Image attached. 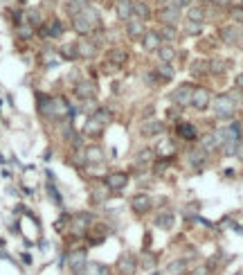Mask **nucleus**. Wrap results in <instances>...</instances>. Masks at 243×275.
Wrapping results in <instances>:
<instances>
[{
	"label": "nucleus",
	"mask_w": 243,
	"mask_h": 275,
	"mask_svg": "<svg viewBox=\"0 0 243 275\" xmlns=\"http://www.w3.org/2000/svg\"><path fill=\"white\" fill-rule=\"evenodd\" d=\"M36 108H39L41 118L50 120V122H61V120L72 118V115L77 113L68 104V99L45 95V93H36Z\"/></svg>",
	"instance_id": "f257e3e1"
},
{
	"label": "nucleus",
	"mask_w": 243,
	"mask_h": 275,
	"mask_svg": "<svg viewBox=\"0 0 243 275\" xmlns=\"http://www.w3.org/2000/svg\"><path fill=\"white\" fill-rule=\"evenodd\" d=\"M99 25H102V16L99 11L95 9L93 5L81 9L77 16H72V30L77 32L79 36H90L99 30Z\"/></svg>",
	"instance_id": "f03ea898"
},
{
	"label": "nucleus",
	"mask_w": 243,
	"mask_h": 275,
	"mask_svg": "<svg viewBox=\"0 0 243 275\" xmlns=\"http://www.w3.org/2000/svg\"><path fill=\"white\" fill-rule=\"evenodd\" d=\"M212 106H214V113L223 120L234 118V111H237V102H234V97L228 93L216 95V97L212 99Z\"/></svg>",
	"instance_id": "7ed1b4c3"
},
{
	"label": "nucleus",
	"mask_w": 243,
	"mask_h": 275,
	"mask_svg": "<svg viewBox=\"0 0 243 275\" xmlns=\"http://www.w3.org/2000/svg\"><path fill=\"white\" fill-rule=\"evenodd\" d=\"M93 223H95V216L90 214V212H77V214H72V219H70L72 235L77 237V239H81V237L93 228Z\"/></svg>",
	"instance_id": "20e7f679"
},
{
	"label": "nucleus",
	"mask_w": 243,
	"mask_h": 275,
	"mask_svg": "<svg viewBox=\"0 0 243 275\" xmlns=\"http://www.w3.org/2000/svg\"><path fill=\"white\" fill-rule=\"evenodd\" d=\"M74 95L77 99L86 102V99H95L99 95V86L95 79H79L77 84H74Z\"/></svg>",
	"instance_id": "39448f33"
},
{
	"label": "nucleus",
	"mask_w": 243,
	"mask_h": 275,
	"mask_svg": "<svg viewBox=\"0 0 243 275\" xmlns=\"http://www.w3.org/2000/svg\"><path fill=\"white\" fill-rule=\"evenodd\" d=\"M191 97H194V86H191L189 81H185V84L176 86V90L171 93V102H174L178 108L191 106Z\"/></svg>",
	"instance_id": "423d86ee"
},
{
	"label": "nucleus",
	"mask_w": 243,
	"mask_h": 275,
	"mask_svg": "<svg viewBox=\"0 0 243 275\" xmlns=\"http://www.w3.org/2000/svg\"><path fill=\"white\" fill-rule=\"evenodd\" d=\"M131 210L135 212L137 216L149 214V212L153 210V199H151L149 194H144V192H137V194H133V199H131Z\"/></svg>",
	"instance_id": "0eeeda50"
},
{
	"label": "nucleus",
	"mask_w": 243,
	"mask_h": 275,
	"mask_svg": "<svg viewBox=\"0 0 243 275\" xmlns=\"http://www.w3.org/2000/svg\"><path fill=\"white\" fill-rule=\"evenodd\" d=\"M99 52V43L95 39H90V36H83L81 41H77V54H79V59H95Z\"/></svg>",
	"instance_id": "6e6552de"
},
{
	"label": "nucleus",
	"mask_w": 243,
	"mask_h": 275,
	"mask_svg": "<svg viewBox=\"0 0 243 275\" xmlns=\"http://www.w3.org/2000/svg\"><path fill=\"white\" fill-rule=\"evenodd\" d=\"M104 185H106L113 194L124 192V190H126V185H128V174L126 172H111L106 178H104Z\"/></svg>",
	"instance_id": "1a4fd4ad"
},
{
	"label": "nucleus",
	"mask_w": 243,
	"mask_h": 275,
	"mask_svg": "<svg viewBox=\"0 0 243 275\" xmlns=\"http://www.w3.org/2000/svg\"><path fill=\"white\" fill-rule=\"evenodd\" d=\"M165 122H160V120H144V122L140 124V136L146 138V140H151V138H160L162 133H165Z\"/></svg>",
	"instance_id": "9d476101"
},
{
	"label": "nucleus",
	"mask_w": 243,
	"mask_h": 275,
	"mask_svg": "<svg viewBox=\"0 0 243 275\" xmlns=\"http://www.w3.org/2000/svg\"><path fill=\"white\" fill-rule=\"evenodd\" d=\"M81 153H83V162L90 165V167H95V165H104V160H106V153H104V149L99 147V144L83 147Z\"/></svg>",
	"instance_id": "9b49d317"
},
{
	"label": "nucleus",
	"mask_w": 243,
	"mask_h": 275,
	"mask_svg": "<svg viewBox=\"0 0 243 275\" xmlns=\"http://www.w3.org/2000/svg\"><path fill=\"white\" fill-rule=\"evenodd\" d=\"M209 104H212V93H209V88H205V86H194L191 106H194L196 111H205V108H209Z\"/></svg>",
	"instance_id": "f8f14e48"
},
{
	"label": "nucleus",
	"mask_w": 243,
	"mask_h": 275,
	"mask_svg": "<svg viewBox=\"0 0 243 275\" xmlns=\"http://www.w3.org/2000/svg\"><path fill=\"white\" fill-rule=\"evenodd\" d=\"M106 61L113 64L115 68H122V66L128 61V50L120 48V45H113V48L106 50Z\"/></svg>",
	"instance_id": "ddd939ff"
},
{
	"label": "nucleus",
	"mask_w": 243,
	"mask_h": 275,
	"mask_svg": "<svg viewBox=\"0 0 243 275\" xmlns=\"http://www.w3.org/2000/svg\"><path fill=\"white\" fill-rule=\"evenodd\" d=\"M176 136L182 138V140H187V142H194V140H198V127L191 122H178V127H176Z\"/></svg>",
	"instance_id": "4468645a"
},
{
	"label": "nucleus",
	"mask_w": 243,
	"mask_h": 275,
	"mask_svg": "<svg viewBox=\"0 0 243 275\" xmlns=\"http://www.w3.org/2000/svg\"><path fill=\"white\" fill-rule=\"evenodd\" d=\"M111 197H113V192L108 190L104 183H97V185L90 187V203H93V206H102V203H106Z\"/></svg>",
	"instance_id": "2eb2a0df"
},
{
	"label": "nucleus",
	"mask_w": 243,
	"mask_h": 275,
	"mask_svg": "<svg viewBox=\"0 0 243 275\" xmlns=\"http://www.w3.org/2000/svg\"><path fill=\"white\" fill-rule=\"evenodd\" d=\"M137 257H133V255H122L120 260H117V271H120V275H135L137 273Z\"/></svg>",
	"instance_id": "dca6fc26"
},
{
	"label": "nucleus",
	"mask_w": 243,
	"mask_h": 275,
	"mask_svg": "<svg viewBox=\"0 0 243 275\" xmlns=\"http://www.w3.org/2000/svg\"><path fill=\"white\" fill-rule=\"evenodd\" d=\"M162 45V36L160 32L156 30H146V34L142 36V48L146 50V52H158Z\"/></svg>",
	"instance_id": "f3484780"
},
{
	"label": "nucleus",
	"mask_w": 243,
	"mask_h": 275,
	"mask_svg": "<svg viewBox=\"0 0 243 275\" xmlns=\"http://www.w3.org/2000/svg\"><path fill=\"white\" fill-rule=\"evenodd\" d=\"M180 9H176L174 5H165L160 11H158V18H160L162 25H178L180 23Z\"/></svg>",
	"instance_id": "a211bd4d"
},
{
	"label": "nucleus",
	"mask_w": 243,
	"mask_h": 275,
	"mask_svg": "<svg viewBox=\"0 0 243 275\" xmlns=\"http://www.w3.org/2000/svg\"><path fill=\"white\" fill-rule=\"evenodd\" d=\"M146 34V25H144V20H140V18H131L126 23V36L131 41H142V36Z\"/></svg>",
	"instance_id": "6ab92c4d"
},
{
	"label": "nucleus",
	"mask_w": 243,
	"mask_h": 275,
	"mask_svg": "<svg viewBox=\"0 0 243 275\" xmlns=\"http://www.w3.org/2000/svg\"><path fill=\"white\" fill-rule=\"evenodd\" d=\"M88 264V260H86V251H74V253H70L68 255V266H70V271H72L74 275H81V271H83V266Z\"/></svg>",
	"instance_id": "aec40b11"
},
{
	"label": "nucleus",
	"mask_w": 243,
	"mask_h": 275,
	"mask_svg": "<svg viewBox=\"0 0 243 275\" xmlns=\"http://www.w3.org/2000/svg\"><path fill=\"white\" fill-rule=\"evenodd\" d=\"M104 124L99 122L97 118H95V115H88V120H86V124H83V136H88V138H99L102 136V131H104Z\"/></svg>",
	"instance_id": "412c9836"
},
{
	"label": "nucleus",
	"mask_w": 243,
	"mask_h": 275,
	"mask_svg": "<svg viewBox=\"0 0 243 275\" xmlns=\"http://www.w3.org/2000/svg\"><path fill=\"white\" fill-rule=\"evenodd\" d=\"M221 39H223V43L237 45L243 39V32L239 27H234V25H225V27H221Z\"/></svg>",
	"instance_id": "4be33fe9"
},
{
	"label": "nucleus",
	"mask_w": 243,
	"mask_h": 275,
	"mask_svg": "<svg viewBox=\"0 0 243 275\" xmlns=\"http://www.w3.org/2000/svg\"><path fill=\"white\" fill-rule=\"evenodd\" d=\"M115 11H117V18H120L122 23H128V20L133 18V2L131 0H117Z\"/></svg>",
	"instance_id": "5701e85b"
},
{
	"label": "nucleus",
	"mask_w": 243,
	"mask_h": 275,
	"mask_svg": "<svg viewBox=\"0 0 243 275\" xmlns=\"http://www.w3.org/2000/svg\"><path fill=\"white\" fill-rule=\"evenodd\" d=\"M174 221H176V216H174V212L171 210H162V212H158L156 214V228H160V230H171L174 228Z\"/></svg>",
	"instance_id": "b1692460"
},
{
	"label": "nucleus",
	"mask_w": 243,
	"mask_h": 275,
	"mask_svg": "<svg viewBox=\"0 0 243 275\" xmlns=\"http://www.w3.org/2000/svg\"><path fill=\"white\" fill-rule=\"evenodd\" d=\"M158 158L156 149H151V147H144L140 149V151L135 153V162L140 165V167H146V165H153V160Z\"/></svg>",
	"instance_id": "393cba45"
},
{
	"label": "nucleus",
	"mask_w": 243,
	"mask_h": 275,
	"mask_svg": "<svg viewBox=\"0 0 243 275\" xmlns=\"http://www.w3.org/2000/svg\"><path fill=\"white\" fill-rule=\"evenodd\" d=\"M207 68H209V74H225L228 72V68H230V61H225V59H221V57H214V59H209L207 61Z\"/></svg>",
	"instance_id": "a878e982"
},
{
	"label": "nucleus",
	"mask_w": 243,
	"mask_h": 275,
	"mask_svg": "<svg viewBox=\"0 0 243 275\" xmlns=\"http://www.w3.org/2000/svg\"><path fill=\"white\" fill-rule=\"evenodd\" d=\"M81 275H111V269L106 264H102V262H88L83 266Z\"/></svg>",
	"instance_id": "bb28decb"
},
{
	"label": "nucleus",
	"mask_w": 243,
	"mask_h": 275,
	"mask_svg": "<svg viewBox=\"0 0 243 275\" xmlns=\"http://www.w3.org/2000/svg\"><path fill=\"white\" fill-rule=\"evenodd\" d=\"M63 30H65L63 23H61L59 18H52V20H50V23L43 27V34L50 36V39H59V36L63 34Z\"/></svg>",
	"instance_id": "cd10ccee"
},
{
	"label": "nucleus",
	"mask_w": 243,
	"mask_h": 275,
	"mask_svg": "<svg viewBox=\"0 0 243 275\" xmlns=\"http://www.w3.org/2000/svg\"><path fill=\"white\" fill-rule=\"evenodd\" d=\"M189 74L194 79H200L205 74H209V68H207V59H194L189 66Z\"/></svg>",
	"instance_id": "c85d7f7f"
},
{
	"label": "nucleus",
	"mask_w": 243,
	"mask_h": 275,
	"mask_svg": "<svg viewBox=\"0 0 243 275\" xmlns=\"http://www.w3.org/2000/svg\"><path fill=\"white\" fill-rule=\"evenodd\" d=\"M187 271V260L178 257V260H171L165 269V275H185Z\"/></svg>",
	"instance_id": "c756f323"
},
{
	"label": "nucleus",
	"mask_w": 243,
	"mask_h": 275,
	"mask_svg": "<svg viewBox=\"0 0 243 275\" xmlns=\"http://www.w3.org/2000/svg\"><path fill=\"white\" fill-rule=\"evenodd\" d=\"M205 162H207V151H205V149H191L189 151V167H203Z\"/></svg>",
	"instance_id": "7c9ffc66"
},
{
	"label": "nucleus",
	"mask_w": 243,
	"mask_h": 275,
	"mask_svg": "<svg viewBox=\"0 0 243 275\" xmlns=\"http://www.w3.org/2000/svg\"><path fill=\"white\" fill-rule=\"evenodd\" d=\"M158 59H160V64H174V59H176V48L174 45H165L162 43L160 45V50H158Z\"/></svg>",
	"instance_id": "2f4dec72"
},
{
	"label": "nucleus",
	"mask_w": 243,
	"mask_h": 275,
	"mask_svg": "<svg viewBox=\"0 0 243 275\" xmlns=\"http://www.w3.org/2000/svg\"><path fill=\"white\" fill-rule=\"evenodd\" d=\"M149 16H151V7H149V2H144V0H137V2H133V18L146 20Z\"/></svg>",
	"instance_id": "473e14b6"
},
{
	"label": "nucleus",
	"mask_w": 243,
	"mask_h": 275,
	"mask_svg": "<svg viewBox=\"0 0 243 275\" xmlns=\"http://www.w3.org/2000/svg\"><path fill=\"white\" fill-rule=\"evenodd\" d=\"M153 72H156L158 77L162 79V81H169V79H174V77H176V68H174V64H158Z\"/></svg>",
	"instance_id": "72a5a7b5"
},
{
	"label": "nucleus",
	"mask_w": 243,
	"mask_h": 275,
	"mask_svg": "<svg viewBox=\"0 0 243 275\" xmlns=\"http://www.w3.org/2000/svg\"><path fill=\"white\" fill-rule=\"evenodd\" d=\"M160 36H162V41H167V45H174L178 41V27L176 25H162Z\"/></svg>",
	"instance_id": "f704fd0d"
},
{
	"label": "nucleus",
	"mask_w": 243,
	"mask_h": 275,
	"mask_svg": "<svg viewBox=\"0 0 243 275\" xmlns=\"http://www.w3.org/2000/svg\"><path fill=\"white\" fill-rule=\"evenodd\" d=\"M198 140H200V149H205V151H212V149L219 147L214 131H209V133H203V136H198Z\"/></svg>",
	"instance_id": "c9c22d12"
},
{
	"label": "nucleus",
	"mask_w": 243,
	"mask_h": 275,
	"mask_svg": "<svg viewBox=\"0 0 243 275\" xmlns=\"http://www.w3.org/2000/svg\"><path fill=\"white\" fill-rule=\"evenodd\" d=\"M137 266L144 271H151V269H156L158 266V255L156 253H144V255L137 260Z\"/></svg>",
	"instance_id": "e433bc0d"
},
{
	"label": "nucleus",
	"mask_w": 243,
	"mask_h": 275,
	"mask_svg": "<svg viewBox=\"0 0 243 275\" xmlns=\"http://www.w3.org/2000/svg\"><path fill=\"white\" fill-rule=\"evenodd\" d=\"M86 7H90V0H68L65 2V9H68L70 16H77L81 9H86Z\"/></svg>",
	"instance_id": "4c0bfd02"
},
{
	"label": "nucleus",
	"mask_w": 243,
	"mask_h": 275,
	"mask_svg": "<svg viewBox=\"0 0 243 275\" xmlns=\"http://www.w3.org/2000/svg\"><path fill=\"white\" fill-rule=\"evenodd\" d=\"M25 23L27 25H32V27H41L43 25V16H41V11L39 9H27L25 11Z\"/></svg>",
	"instance_id": "58836bf2"
},
{
	"label": "nucleus",
	"mask_w": 243,
	"mask_h": 275,
	"mask_svg": "<svg viewBox=\"0 0 243 275\" xmlns=\"http://www.w3.org/2000/svg\"><path fill=\"white\" fill-rule=\"evenodd\" d=\"M16 34H18V39L29 41L32 36H34V27H32V25H27L25 20H23V23H16Z\"/></svg>",
	"instance_id": "ea45409f"
},
{
	"label": "nucleus",
	"mask_w": 243,
	"mask_h": 275,
	"mask_svg": "<svg viewBox=\"0 0 243 275\" xmlns=\"http://www.w3.org/2000/svg\"><path fill=\"white\" fill-rule=\"evenodd\" d=\"M90 115H95V118H97L104 127H108V124L113 122V113L108 111L106 106H97V108H95V113H90Z\"/></svg>",
	"instance_id": "a19ab883"
},
{
	"label": "nucleus",
	"mask_w": 243,
	"mask_h": 275,
	"mask_svg": "<svg viewBox=\"0 0 243 275\" xmlns=\"http://www.w3.org/2000/svg\"><path fill=\"white\" fill-rule=\"evenodd\" d=\"M59 54L63 57L65 61H77L79 59V54H77V43H68L63 45V48L59 50Z\"/></svg>",
	"instance_id": "79ce46f5"
},
{
	"label": "nucleus",
	"mask_w": 243,
	"mask_h": 275,
	"mask_svg": "<svg viewBox=\"0 0 243 275\" xmlns=\"http://www.w3.org/2000/svg\"><path fill=\"white\" fill-rule=\"evenodd\" d=\"M187 18H189L191 23H200V25H203V20H205V9H200V7H191V9L187 11Z\"/></svg>",
	"instance_id": "37998d69"
},
{
	"label": "nucleus",
	"mask_w": 243,
	"mask_h": 275,
	"mask_svg": "<svg viewBox=\"0 0 243 275\" xmlns=\"http://www.w3.org/2000/svg\"><path fill=\"white\" fill-rule=\"evenodd\" d=\"M185 30H187V34H200V32H203V25H200V23H191V20H189V23L185 25Z\"/></svg>",
	"instance_id": "c03bdc74"
},
{
	"label": "nucleus",
	"mask_w": 243,
	"mask_h": 275,
	"mask_svg": "<svg viewBox=\"0 0 243 275\" xmlns=\"http://www.w3.org/2000/svg\"><path fill=\"white\" fill-rule=\"evenodd\" d=\"M191 275H212V269H209V264H198L191 271Z\"/></svg>",
	"instance_id": "a18cd8bd"
},
{
	"label": "nucleus",
	"mask_w": 243,
	"mask_h": 275,
	"mask_svg": "<svg viewBox=\"0 0 243 275\" xmlns=\"http://www.w3.org/2000/svg\"><path fill=\"white\" fill-rule=\"evenodd\" d=\"M230 14H232V18L237 20V23H243V7L239 5V7H232L230 9Z\"/></svg>",
	"instance_id": "49530a36"
},
{
	"label": "nucleus",
	"mask_w": 243,
	"mask_h": 275,
	"mask_svg": "<svg viewBox=\"0 0 243 275\" xmlns=\"http://www.w3.org/2000/svg\"><path fill=\"white\" fill-rule=\"evenodd\" d=\"M48 192H50V197L54 199V203H57V206H61V194H59V192H57V187H54L52 183H50V185H48Z\"/></svg>",
	"instance_id": "de8ad7c7"
},
{
	"label": "nucleus",
	"mask_w": 243,
	"mask_h": 275,
	"mask_svg": "<svg viewBox=\"0 0 243 275\" xmlns=\"http://www.w3.org/2000/svg\"><path fill=\"white\" fill-rule=\"evenodd\" d=\"M191 0H169V2H167V5H174L176 9H182V7H187L189 5Z\"/></svg>",
	"instance_id": "09e8293b"
},
{
	"label": "nucleus",
	"mask_w": 243,
	"mask_h": 275,
	"mask_svg": "<svg viewBox=\"0 0 243 275\" xmlns=\"http://www.w3.org/2000/svg\"><path fill=\"white\" fill-rule=\"evenodd\" d=\"M234 88H237V90H241V93H243V72L234 77Z\"/></svg>",
	"instance_id": "8fccbe9b"
},
{
	"label": "nucleus",
	"mask_w": 243,
	"mask_h": 275,
	"mask_svg": "<svg viewBox=\"0 0 243 275\" xmlns=\"http://www.w3.org/2000/svg\"><path fill=\"white\" fill-rule=\"evenodd\" d=\"M214 5H219V7H228V5H232V0H212Z\"/></svg>",
	"instance_id": "3c124183"
},
{
	"label": "nucleus",
	"mask_w": 243,
	"mask_h": 275,
	"mask_svg": "<svg viewBox=\"0 0 243 275\" xmlns=\"http://www.w3.org/2000/svg\"><path fill=\"white\" fill-rule=\"evenodd\" d=\"M241 7H243V2H241Z\"/></svg>",
	"instance_id": "603ef678"
},
{
	"label": "nucleus",
	"mask_w": 243,
	"mask_h": 275,
	"mask_svg": "<svg viewBox=\"0 0 243 275\" xmlns=\"http://www.w3.org/2000/svg\"><path fill=\"white\" fill-rule=\"evenodd\" d=\"M185 275H187V273H185Z\"/></svg>",
	"instance_id": "864d4df0"
}]
</instances>
